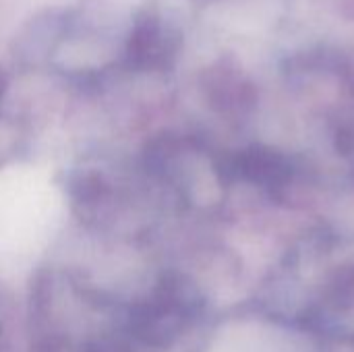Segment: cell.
Masks as SVG:
<instances>
[{"mask_svg":"<svg viewBox=\"0 0 354 352\" xmlns=\"http://www.w3.org/2000/svg\"><path fill=\"white\" fill-rule=\"evenodd\" d=\"M178 41V31L156 8H143L127 37V62L137 71L164 68L172 62Z\"/></svg>","mask_w":354,"mask_h":352,"instance_id":"2","label":"cell"},{"mask_svg":"<svg viewBox=\"0 0 354 352\" xmlns=\"http://www.w3.org/2000/svg\"><path fill=\"white\" fill-rule=\"evenodd\" d=\"M193 303L187 284L166 280L145 303L133 309L131 330L145 344L166 346L180 332Z\"/></svg>","mask_w":354,"mask_h":352,"instance_id":"1","label":"cell"},{"mask_svg":"<svg viewBox=\"0 0 354 352\" xmlns=\"http://www.w3.org/2000/svg\"><path fill=\"white\" fill-rule=\"evenodd\" d=\"M6 89H8V77H6V73L0 68V104H2V100H4V95H6Z\"/></svg>","mask_w":354,"mask_h":352,"instance_id":"4","label":"cell"},{"mask_svg":"<svg viewBox=\"0 0 354 352\" xmlns=\"http://www.w3.org/2000/svg\"><path fill=\"white\" fill-rule=\"evenodd\" d=\"M282 168V160L266 151H251L241 160V172L251 180H274Z\"/></svg>","mask_w":354,"mask_h":352,"instance_id":"3","label":"cell"}]
</instances>
